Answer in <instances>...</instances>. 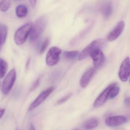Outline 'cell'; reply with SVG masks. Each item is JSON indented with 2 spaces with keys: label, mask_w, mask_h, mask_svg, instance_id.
<instances>
[{
  "label": "cell",
  "mask_w": 130,
  "mask_h": 130,
  "mask_svg": "<svg viewBox=\"0 0 130 130\" xmlns=\"http://www.w3.org/2000/svg\"><path fill=\"white\" fill-rule=\"evenodd\" d=\"M47 22V19L45 16H41L37 18L32 26L29 36L30 41L34 42L39 38L45 30Z\"/></svg>",
  "instance_id": "6da1fadb"
},
{
  "label": "cell",
  "mask_w": 130,
  "mask_h": 130,
  "mask_svg": "<svg viewBox=\"0 0 130 130\" xmlns=\"http://www.w3.org/2000/svg\"><path fill=\"white\" fill-rule=\"evenodd\" d=\"M107 41L103 39H99L92 41L79 53L78 59L82 60L90 55L91 53L97 49H101L107 45Z\"/></svg>",
  "instance_id": "7a4b0ae2"
},
{
  "label": "cell",
  "mask_w": 130,
  "mask_h": 130,
  "mask_svg": "<svg viewBox=\"0 0 130 130\" xmlns=\"http://www.w3.org/2000/svg\"><path fill=\"white\" fill-rule=\"evenodd\" d=\"M32 26L31 23H27L17 30L14 35V42L17 45L21 46L25 42L29 36Z\"/></svg>",
  "instance_id": "3957f363"
},
{
  "label": "cell",
  "mask_w": 130,
  "mask_h": 130,
  "mask_svg": "<svg viewBox=\"0 0 130 130\" xmlns=\"http://www.w3.org/2000/svg\"><path fill=\"white\" fill-rule=\"evenodd\" d=\"M16 77L15 69H12L5 76L2 82V91L4 94L7 95L10 91L15 83Z\"/></svg>",
  "instance_id": "277c9868"
},
{
  "label": "cell",
  "mask_w": 130,
  "mask_h": 130,
  "mask_svg": "<svg viewBox=\"0 0 130 130\" xmlns=\"http://www.w3.org/2000/svg\"><path fill=\"white\" fill-rule=\"evenodd\" d=\"M61 53V50L56 47L50 48L46 55V64L50 66H54L57 65L60 60Z\"/></svg>",
  "instance_id": "5b68a950"
},
{
  "label": "cell",
  "mask_w": 130,
  "mask_h": 130,
  "mask_svg": "<svg viewBox=\"0 0 130 130\" xmlns=\"http://www.w3.org/2000/svg\"><path fill=\"white\" fill-rule=\"evenodd\" d=\"M116 83L115 82L109 85L97 97L93 104L95 108H98L104 105L107 99L109 98L110 92Z\"/></svg>",
  "instance_id": "8992f818"
},
{
  "label": "cell",
  "mask_w": 130,
  "mask_h": 130,
  "mask_svg": "<svg viewBox=\"0 0 130 130\" xmlns=\"http://www.w3.org/2000/svg\"><path fill=\"white\" fill-rule=\"evenodd\" d=\"M130 75V59L127 57L122 62L119 69L118 75L121 81L126 82Z\"/></svg>",
  "instance_id": "52a82bcc"
},
{
  "label": "cell",
  "mask_w": 130,
  "mask_h": 130,
  "mask_svg": "<svg viewBox=\"0 0 130 130\" xmlns=\"http://www.w3.org/2000/svg\"><path fill=\"white\" fill-rule=\"evenodd\" d=\"M54 88L51 87L43 91L35 99V100L30 105L28 108V111H31L40 105L51 94Z\"/></svg>",
  "instance_id": "ba28073f"
},
{
  "label": "cell",
  "mask_w": 130,
  "mask_h": 130,
  "mask_svg": "<svg viewBox=\"0 0 130 130\" xmlns=\"http://www.w3.org/2000/svg\"><path fill=\"white\" fill-rule=\"evenodd\" d=\"M127 121L126 117L119 115L107 118L105 120V124L108 127H113L123 125L126 123Z\"/></svg>",
  "instance_id": "9c48e42d"
},
{
  "label": "cell",
  "mask_w": 130,
  "mask_h": 130,
  "mask_svg": "<svg viewBox=\"0 0 130 130\" xmlns=\"http://www.w3.org/2000/svg\"><path fill=\"white\" fill-rule=\"evenodd\" d=\"M92 59L94 66L95 68L101 66L105 62V57L101 49H97L91 53L90 55Z\"/></svg>",
  "instance_id": "30bf717a"
},
{
  "label": "cell",
  "mask_w": 130,
  "mask_h": 130,
  "mask_svg": "<svg viewBox=\"0 0 130 130\" xmlns=\"http://www.w3.org/2000/svg\"><path fill=\"white\" fill-rule=\"evenodd\" d=\"M125 23L123 21H119L112 31L108 35L107 39L108 41L112 42L117 39L123 31Z\"/></svg>",
  "instance_id": "8fae6325"
},
{
  "label": "cell",
  "mask_w": 130,
  "mask_h": 130,
  "mask_svg": "<svg viewBox=\"0 0 130 130\" xmlns=\"http://www.w3.org/2000/svg\"><path fill=\"white\" fill-rule=\"evenodd\" d=\"M94 68L89 69L83 75L79 81L80 85L82 88H85L88 85L95 73Z\"/></svg>",
  "instance_id": "7c38bea8"
},
{
  "label": "cell",
  "mask_w": 130,
  "mask_h": 130,
  "mask_svg": "<svg viewBox=\"0 0 130 130\" xmlns=\"http://www.w3.org/2000/svg\"><path fill=\"white\" fill-rule=\"evenodd\" d=\"M113 11V5L110 2L105 3L102 7V13L105 18H108L110 17L112 15Z\"/></svg>",
  "instance_id": "4fadbf2b"
},
{
  "label": "cell",
  "mask_w": 130,
  "mask_h": 130,
  "mask_svg": "<svg viewBox=\"0 0 130 130\" xmlns=\"http://www.w3.org/2000/svg\"><path fill=\"white\" fill-rule=\"evenodd\" d=\"M99 124V120L96 118H91L85 121L83 124V127L86 129H92L97 127Z\"/></svg>",
  "instance_id": "5bb4252c"
},
{
  "label": "cell",
  "mask_w": 130,
  "mask_h": 130,
  "mask_svg": "<svg viewBox=\"0 0 130 130\" xmlns=\"http://www.w3.org/2000/svg\"><path fill=\"white\" fill-rule=\"evenodd\" d=\"M8 29L7 27L3 24H0V39L1 45L5 42L7 36Z\"/></svg>",
  "instance_id": "9a60e30c"
},
{
  "label": "cell",
  "mask_w": 130,
  "mask_h": 130,
  "mask_svg": "<svg viewBox=\"0 0 130 130\" xmlns=\"http://www.w3.org/2000/svg\"><path fill=\"white\" fill-rule=\"evenodd\" d=\"M15 11L17 16L21 18L26 17L28 13L27 8L26 6L23 5H18L16 7Z\"/></svg>",
  "instance_id": "2e32d148"
},
{
  "label": "cell",
  "mask_w": 130,
  "mask_h": 130,
  "mask_svg": "<svg viewBox=\"0 0 130 130\" xmlns=\"http://www.w3.org/2000/svg\"><path fill=\"white\" fill-rule=\"evenodd\" d=\"M79 51H65L63 53L64 58L67 60H71L75 59L79 56Z\"/></svg>",
  "instance_id": "e0dca14e"
},
{
  "label": "cell",
  "mask_w": 130,
  "mask_h": 130,
  "mask_svg": "<svg viewBox=\"0 0 130 130\" xmlns=\"http://www.w3.org/2000/svg\"><path fill=\"white\" fill-rule=\"evenodd\" d=\"M8 69V64L7 62L0 58V79L4 77Z\"/></svg>",
  "instance_id": "ac0fdd59"
},
{
  "label": "cell",
  "mask_w": 130,
  "mask_h": 130,
  "mask_svg": "<svg viewBox=\"0 0 130 130\" xmlns=\"http://www.w3.org/2000/svg\"><path fill=\"white\" fill-rule=\"evenodd\" d=\"M120 89V87L118 85L117 83H116L114 86L112 88L110 92L109 97V99H113L116 97L119 94Z\"/></svg>",
  "instance_id": "d6986e66"
},
{
  "label": "cell",
  "mask_w": 130,
  "mask_h": 130,
  "mask_svg": "<svg viewBox=\"0 0 130 130\" xmlns=\"http://www.w3.org/2000/svg\"><path fill=\"white\" fill-rule=\"evenodd\" d=\"M50 42V40L49 38H46L43 40L40 47L39 49L40 53L42 54L45 52L49 45Z\"/></svg>",
  "instance_id": "ffe728a7"
},
{
  "label": "cell",
  "mask_w": 130,
  "mask_h": 130,
  "mask_svg": "<svg viewBox=\"0 0 130 130\" xmlns=\"http://www.w3.org/2000/svg\"><path fill=\"white\" fill-rule=\"evenodd\" d=\"M11 5L10 1H2L0 2V10L3 12H5L8 10Z\"/></svg>",
  "instance_id": "44dd1931"
},
{
  "label": "cell",
  "mask_w": 130,
  "mask_h": 130,
  "mask_svg": "<svg viewBox=\"0 0 130 130\" xmlns=\"http://www.w3.org/2000/svg\"><path fill=\"white\" fill-rule=\"evenodd\" d=\"M71 96H72V94H67V95L58 100L57 103L59 104H61L65 103V102H66L70 98Z\"/></svg>",
  "instance_id": "7402d4cb"
},
{
  "label": "cell",
  "mask_w": 130,
  "mask_h": 130,
  "mask_svg": "<svg viewBox=\"0 0 130 130\" xmlns=\"http://www.w3.org/2000/svg\"><path fill=\"white\" fill-rule=\"evenodd\" d=\"M40 83V78H39L36 80V81L34 83L32 86H31L30 91H32L37 88L39 85Z\"/></svg>",
  "instance_id": "603a6c76"
},
{
  "label": "cell",
  "mask_w": 130,
  "mask_h": 130,
  "mask_svg": "<svg viewBox=\"0 0 130 130\" xmlns=\"http://www.w3.org/2000/svg\"><path fill=\"white\" fill-rule=\"evenodd\" d=\"M124 103L125 105L127 107H130V97H127L125 98Z\"/></svg>",
  "instance_id": "cb8c5ba5"
},
{
  "label": "cell",
  "mask_w": 130,
  "mask_h": 130,
  "mask_svg": "<svg viewBox=\"0 0 130 130\" xmlns=\"http://www.w3.org/2000/svg\"><path fill=\"white\" fill-rule=\"evenodd\" d=\"M5 109L4 108H0V119L3 117L5 112Z\"/></svg>",
  "instance_id": "d4e9b609"
},
{
  "label": "cell",
  "mask_w": 130,
  "mask_h": 130,
  "mask_svg": "<svg viewBox=\"0 0 130 130\" xmlns=\"http://www.w3.org/2000/svg\"><path fill=\"white\" fill-rule=\"evenodd\" d=\"M30 2V5L32 7H34L36 6V4L37 1H29Z\"/></svg>",
  "instance_id": "484cf974"
},
{
  "label": "cell",
  "mask_w": 130,
  "mask_h": 130,
  "mask_svg": "<svg viewBox=\"0 0 130 130\" xmlns=\"http://www.w3.org/2000/svg\"><path fill=\"white\" fill-rule=\"evenodd\" d=\"M29 130H36L35 127L34 126L33 124H30V126Z\"/></svg>",
  "instance_id": "4316f807"
},
{
  "label": "cell",
  "mask_w": 130,
  "mask_h": 130,
  "mask_svg": "<svg viewBox=\"0 0 130 130\" xmlns=\"http://www.w3.org/2000/svg\"><path fill=\"white\" fill-rule=\"evenodd\" d=\"M30 61V59H28L27 60V62L26 64V67L27 68L29 65V64Z\"/></svg>",
  "instance_id": "83f0119b"
},
{
  "label": "cell",
  "mask_w": 130,
  "mask_h": 130,
  "mask_svg": "<svg viewBox=\"0 0 130 130\" xmlns=\"http://www.w3.org/2000/svg\"><path fill=\"white\" fill-rule=\"evenodd\" d=\"M1 39H0V49H1Z\"/></svg>",
  "instance_id": "f1b7e54d"
},
{
  "label": "cell",
  "mask_w": 130,
  "mask_h": 130,
  "mask_svg": "<svg viewBox=\"0 0 130 130\" xmlns=\"http://www.w3.org/2000/svg\"><path fill=\"white\" fill-rule=\"evenodd\" d=\"M77 130V129H74V130Z\"/></svg>",
  "instance_id": "f546056e"
},
{
  "label": "cell",
  "mask_w": 130,
  "mask_h": 130,
  "mask_svg": "<svg viewBox=\"0 0 130 130\" xmlns=\"http://www.w3.org/2000/svg\"><path fill=\"white\" fill-rule=\"evenodd\" d=\"M0 86H1V82H0Z\"/></svg>",
  "instance_id": "4dcf8cb0"
},
{
  "label": "cell",
  "mask_w": 130,
  "mask_h": 130,
  "mask_svg": "<svg viewBox=\"0 0 130 130\" xmlns=\"http://www.w3.org/2000/svg\"></svg>",
  "instance_id": "1f68e13d"
}]
</instances>
